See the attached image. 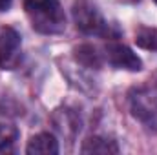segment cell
<instances>
[{"label": "cell", "instance_id": "cell-1", "mask_svg": "<svg viewBox=\"0 0 157 155\" xmlns=\"http://www.w3.org/2000/svg\"><path fill=\"white\" fill-rule=\"evenodd\" d=\"M31 28L42 35H59L66 29V15L59 0H24Z\"/></svg>", "mask_w": 157, "mask_h": 155}, {"label": "cell", "instance_id": "cell-2", "mask_svg": "<svg viewBox=\"0 0 157 155\" xmlns=\"http://www.w3.org/2000/svg\"><path fill=\"white\" fill-rule=\"evenodd\" d=\"M71 15H73V22L80 33L90 35V37L117 39L119 31L115 29V26L110 24L102 17V13L91 0H75Z\"/></svg>", "mask_w": 157, "mask_h": 155}, {"label": "cell", "instance_id": "cell-3", "mask_svg": "<svg viewBox=\"0 0 157 155\" xmlns=\"http://www.w3.org/2000/svg\"><path fill=\"white\" fill-rule=\"evenodd\" d=\"M130 112L144 126H157V75L128 93Z\"/></svg>", "mask_w": 157, "mask_h": 155}, {"label": "cell", "instance_id": "cell-4", "mask_svg": "<svg viewBox=\"0 0 157 155\" xmlns=\"http://www.w3.org/2000/svg\"><path fill=\"white\" fill-rule=\"evenodd\" d=\"M22 39L20 33L11 28V26H4L0 28V70H15L20 64L22 59Z\"/></svg>", "mask_w": 157, "mask_h": 155}, {"label": "cell", "instance_id": "cell-5", "mask_svg": "<svg viewBox=\"0 0 157 155\" xmlns=\"http://www.w3.org/2000/svg\"><path fill=\"white\" fill-rule=\"evenodd\" d=\"M104 59L115 70H124V71H141L143 70L141 57L132 47H128L121 42H108L106 44Z\"/></svg>", "mask_w": 157, "mask_h": 155}, {"label": "cell", "instance_id": "cell-6", "mask_svg": "<svg viewBox=\"0 0 157 155\" xmlns=\"http://www.w3.org/2000/svg\"><path fill=\"white\" fill-rule=\"evenodd\" d=\"M51 122H53V128L55 131L64 139V141H75V137L80 131V126H82V120L75 110L64 106V108H59L53 112L51 115Z\"/></svg>", "mask_w": 157, "mask_h": 155}, {"label": "cell", "instance_id": "cell-7", "mask_svg": "<svg viewBox=\"0 0 157 155\" xmlns=\"http://www.w3.org/2000/svg\"><path fill=\"white\" fill-rule=\"evenodd\" d=\"M62 73L68 77V80L71 82V86H75L77 89L84 91V93H95L97 91V86H95V78L91 77V70L80 66L78 62L73 60V64L66 62L62 68Z\"/></svg>", "mask_w": 157, "mask_h": 155}, {"label": "cell", "instance_id": "cell-8", "mask_svg": "<svg viewBox=\"0 0 157 155\" xmlns=\"http://www.w3.org/2000/svg\"><path fill=\"white\" fill-rule=\"evenodd\" d=\"M26 153L29 155H57L59 153V141L55 139V135L42 131L33 135L28 141L26 146Z\"/></svg>", "mask_w": 157, "mask_h": 155}, {"label": "cell", "instance_id": "cell-9", "mask_svg": "<svg viewBox=\"0 0 157 155\" xmlns=\"http://www.w3.org/2000/svg\"><path fill=\"white\" fill-rule=\"evenodd\" d=\"M73 60L78 62L80 66L91 70V71H97L101 70L104 59H102V53H99V49L91 44H80L73 49Z\"/></svg>", "mask_w": 157, "mask_h": 155}, {"label": "cell", "instance_id": "cell-10", "mask_svg": "<svg viewBox=\"0 0 157 155\" xmlns=\"http://www.w3.org/2000/svg\"><path fill=\"white\" fill-rule=\"evenodd\" d=\"M82 153H119L117 141L110 139V137H102V135H93L88 137L82 146H80Z\"/></svg>", "mask_w": 157, "mask_h": 155}, {"label": "cell", "instance_id": "cell-11", "mask_svg": "<svg viewBox=\"0 0 157 155\" xmlns=\"http://www.w3.org/2000/svg\"><path fill=\"white\" fill-rule=\"evenodd\" d=\"M135 44L143 49L157 51V28H141L135 33Z\"/></svg>", "mask_w": 157, "mask_h": 155}, {"label": "cell", "instance_id": "cell-12", "mask_svg": "<svg viewBox=\"0 0 157 155\" xmlns=\"http://www.w3.org/2000/svg\"><path fill=\"white\" fill-rule=\"evenodd\" d=\"M18 139V130L13 124H0V153L9 152Z\"/></svg>", "mask_w": 157, "mask_h": 155}, {"label": "cell", "instance_id": "cell-13", "mask_svg": "<svg viewBox=\"0 0 157 155\" xmlns=\"http://www.w3.org/2000/svg\"><path fill=\"white\" fill-rule=\"evenodd\" d=\"M11 4H13V0H0V11H7L11 7Z\"/></svg>", "mask_w": 157, "mask_h": 155}, {"label": "cell", "instance_id": "cell-14", "mask_svg": "<svg viewBox=\"0 0 157 155\" xmlns=\"http://www.w3.org/2000/svg\"><path fill=\"white\" fill-rule=\"evenodd\" d=\"M154 2H155V4H157V0H154Z\"/></svg>", "mask_w": 157, "mask_h": 155}]
</instances>
